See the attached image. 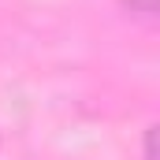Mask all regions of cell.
Here are the masks:
<instances>
[{
	"mask_svg": "<svg viewBox=\"0 0 160 160\" xmlns=\"http://www.w3.org/2000/svg\"><path fill=\"white\" fill-rule=\"evenodd\" d=\"M119 8H123L127 19L145 22V26H157V19H160V4L157 0H119Z\"/></svg>",
	"mask_w": 160,
	"mask_h": 160,
	"instance_id": "cell-1",
	"label": "cell"
},
{
	"mask_svg": "<svg viewBox=\"0 0 160 160\" xmlns=\"http://www.w3.org/2000/svg\"><path fill=\"white\" fill-rule=\"evenodd\" d=\"M142 160H157V127H145V145H142Z\"/></svg>",
	"mask_w": 160,
	"mask_h": 160,
	"instance_id": "cell-2",
	"label": "cell"
}]
</instances>
